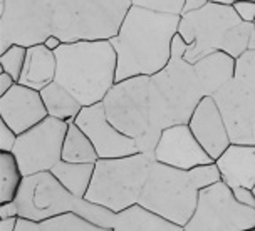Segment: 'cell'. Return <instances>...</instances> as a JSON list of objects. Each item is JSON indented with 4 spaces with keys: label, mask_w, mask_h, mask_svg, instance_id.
Returning <instances> with one entry per match:
<instances>
[{
    "label": "cell",
    "mask_w": 255,
    "mask_h": 231,
    "mask_svg": "<svg viewBox=\"0 0 255 231\" xmlns=\"http://www.w3.org/2000/svg\"><path fill=\"white\" fill-rule=\"evenodd\" d=\"M181 17L131 7L111 44L118 54L116 82L138 76L151 77L171 61V40Z\"/></svg>",
    "instance_id": "1"
},
{
    "label": "cell",
    "mask_w": 255,
    "mask_h": 231,
    "mask_svg": "<svg viewBox=\"0 0 255 231\" xmlns=\"http://www.w3.org/2000/svg\"><path fill=\"white\" fill-rule=\"evenodd\" d=\"M203 97H207V90L195 66L185 59H171L161 72L151 76L149 129L138 143L139 151L153 156L163 131L176 124H188Z\"/></svg>",
    "instance_id": "2"
},
{
    "label": "cell",
    "mask_w": 255,
    "mask_h": 231,
    "mask_svg": "<svg viewBox=\"0 0 255 231\" xmlns=\"http://www.w3.org/2000/svg\"><path fill=\"white\" fill-rule=\"evenodd\" d=\"M220 181L215 162L183 171L154 161L138 206L170 223L186 226L197 211L200 191Z\"/></svg>",
    "instance_id": "3"
},
{
    "label": "cell",
    "mask_w": 255,
    "mask_h": 231,
    "mask_svg": "<svg viewBox=\"0 0 255 231\" xmlns=\"http://www.w3.org/2000/svg\"><path fill=\"white\" fill-rule=\"evenodd\" d=\"M56 59V82L69 90L83 107L103 102L116 84L118 54L111 40L62 44Z\"/></svg>",
    "instance_id": "4"
},
{
    "label": "cell",
    "mask_w": 255,
    "mask_h": 231,
    "mask_svg": "<svg viewBox=\"0 0 255 231\" xmlns=\"http://www.w3.org/2000/svg\"><path fill=\"white\" fill-rule=\"evenodd\" d=\"M19 216L32 221H45L56 216L74 213L103 228H115L118 215L94 205L86 198H77L67 191L51 171L24 178L17 196Z\"/></svg>",
    "instance_id": "5"
},
{
    "label": "cell",
    "mask_w": 255,
    "mask_h": 231,
    "mask_svg": "<svg viewBox=\"0 0 255 231\" xmlns=\"http://www.w3.org/2000/svg\"><path fill=\"white\" fill-rule=\"evenodd\" d=\"M131 7V0H54V35L64 44L111 40Z\"/></svg>",
    "instance_id": "6"
},
{
    "label": "cell",
    "mask_w": 255,
    "mask_h": 231,
    "mask_svg": "<svg viewBox=\"0 0 255 231\" xmlns=\"http://www.w3.org/2000/svg\"><path fill=\"white\" fill-rule=\"evenodd\" d=\"M153 162V156L144 153L118 159H99L86 199L116 215L138 206Z\"/></svg>",
    "instance_id": "7"
},
{
    "label": "cell",
    "mask_w": 255,
    "mask_h": 231,
    "mask_svg": "<svg viewBox=\"0 0 255 231\" xmlns=\"http://www.w3.org/2000/svg\"><path fill=\"white\" fill-rule=\"evenodd\" d=\"M54 35V0H0V54L34 47Z\"/></svg>",
    "instance_id": "8"
},
{
    "label": "cell",
    "mask_w": 255,
    "mask_h": 231,
    "mask_svg": "<svg viewBox=\"0 0 255 231\" xmlns=\"http://www.w3.org/2000/svg\"><path fill=\"white\" fill-rule=\"evenodd\" d=\"M240 17L234 7L222 3H207L197 12L181 15L178 34L188 44L185 61L197 64L200 59L223 51L232 30L240 24Z\"/></svg>",
    "instance_id": "9"
},
{
    "label": "cell",
    "mask_w": 255,
    "mask_h": 231,
    "mask_svg": "<svg viewBox=\"0 0 255 231\" xmlns=\"http://www.w3.org/2000/svg\"><path fill=\"white\" fill-rule=\"evenodd\" d=\"M149 84L148 76L131 77L116 82L103 99L109 122L136 144L149 129Z\"/></svg>",
    "instance_id": "10"
},
{
    "label": "cell",
    "mask_w": 255,
    "mask_h": 231,
    "mask_svg": "<svg viewBox=\"0 0 255 231\" xmlns=\"http://www.w3.org/2000/svg\"><path fill=\"white\" fill-rule=\"evenodd\" d=\"M185 231H242L255 228V210L237 203L223 181L203 188L195 215Z\"/></svg>",
    "instance_id": "11"
},
{
    "label": "cell",
    "mask_w": 255,
    "mask_h": 231,
    "mask_svg": "<svg viewBox=\"0 0 255 231\" xmlns=\"http://www.w3.org/2000/svg\"><path fill=\"white\" fill-rule=\"evenodd\" d=\"M69 122L45 117L27 133L20 134L13 148V156L20 166L22 174L32 176L51 171L59 161H62V148Z\"/></svg>",
    "instance_id": "12"
},
{
    "label": "cell",
    "mask_w": 255,
    "mask_h": 231,
    "mask_svg": "<svg viewBox=\"0 0 255 231\" xmlns=\"http://www.w3.org/2000/svg\"><path fill=\"white\" fill-rule=\"evenodd\" d=\"M74 124L79 126L91 139L99 159H118L141 153L134 139L125 136L109 122L103 102L83 107Z\"/></svg>",
    "instance_id": "13"
},
{
    "label": "cell",
    "mask_w": 255,
    "mask_h": 231,
    "mask_svg": "<svg viewBox=\"0 0 255 231\" xmlns=\"http://www.w3.org/2000/svg\"><path fill=\"white\" fill-rule=\"evenodd\" d=\"M223 121L229 129L232 144L255 146V96L235 79L223 85L215 96Z\"/></svg>",
    "instance_id": "14"
},
{
    "label": "cell",
    "mask_w": 255,
    "mask_h": 231,
    "mask_svg": "<svg viewBox=\"0 0 255 231\" xmlns=\"http://www.w3.org/2000/svg\"><path fill=\"white\" fill-rule=\"evenodd\" d=\"M153 159L183 171L215 162L198 143L188 124H176L163 131L154 148Z\"/></svg>",
    "instance_id": "15"
},
{
    "label": "cell",
    "mask_w": 255,
    "mask_h": 231,
    "mask_svg": "<svg viewBox=\"0 0 255 231\" xmlns=\"http://www.w3.org/2000/svg\"><path fill=\"white\" fill-rule=\"evenodd\" d=\"M49 117L39 90L17 82L5 96L0 97V119L17 134H24Z\"/></svg>",
    "instance_id": "16"
},
{
    "label": "cell",
    "mask_w": 255,
    "mask_h": 231,
    "mask_svg": "<svg viewBox=\"0 0 255 231\" xmlns=\"http://www.w3.org/2000/svg\"><path fill=\"white\" fill-rule=\"evenodd\" d=\"M188 126L213 161H217L232 144L220 107L212 96L202 99V102L198 104V107L191 116Z\"/></svg>",
    "instance_id": "17"
},
{
    "label": "cell",
    "mask_w": 255,
    "mask_h": 231,
    "mask_svg": "<svg viewBox=\"0 0 255 231\" xmlns=\"http://www.w3.org/2000/svg\"><path fill=\"white\" fill-rule=\"evenodd\" d=\"M222 181L232 188H255V146L230 144L215 161Z\"/></svg>",
    "instance_id": "18"
},
{
    "label": "cell",
    "mask_w": 255,
    "mask_h": 231,
    "mask_svg": "<svg viewBox=\"0 0 255 231\" xmlns=\"http://www.w3.org/2000/svg\"><path fill=\"white\" fill-rule=\"evenodd\" d=\"M57 59L56 52L49 51L44 44H37L27 49L25 66L22 71L19 84L34 90H42L49 84L56 82Z\"/></svg>",
    "instance_id": "19"
},
{
    "label": "cell",
    "mask_w": 255,
    "mask_h": 231,
    "mask_svg": "<svg viewBox=\"0 0 255 231\" xmlns=\"http://www.w3.org/2000/svg\"><path fill=\"white\" fill-rule=\"evenodd\" d=\"M193 66L205 90H207V96H215L223 85H227L235 77L237 61L229 54L217 51L210 56L200 59Z\"/></svg>",
    "instance_id": "20"
},
{
    "label": "cell",
    "mask_w": 255,
    "mask_h": 231,
    "mask_svg": "<svg viewBox=\"0 0 255 231\" xmlns=\"http://www.w3.org/2000/svg\"><path fill=\"white\" fill-rule=\"evenodd\" d=\"M96 162H66L59 161L51 169L59 183L77 198H86L94 176Z\"/></svg>",
    "instance_id": "21"
},
{
    "label": "cell",
    "mask_w": 255,
    "mask_h": 231,
    "mask_svg": "<svg viewBox=\"0 0 255 231\" xmlns=\"http://www.w3.org/2000/svg\"><path fill=\"white\" fill-rule=\"evenodd\" d=\"M40 96H42L44 106L49 116L56 117V119L74 122L79 112L83 111V104L57 82L49 84L47 87L40 90Z\"/></svg>",
    "instance_id": "22"
},
{
    "label": "cell",
    "mask_w": 255,
    "mask_h": 231,
    "mask_svg": "<svg viewBox=\"0 0 255 231\" xmlns=\"http://www.w3.org/2000/svg\"><path fill=\"white\" fill-rule=\"evenodd\" d=\"M115 231H185V228L159 218L141 206H133L118 215Z\"/></svg>",
    "instance_id": "23"
},
{
    "label": "cell",
    "mask_w": 255,
    "mask_h": 231,
    "mask_svg": "<svg viewBox=\"0 0 255 231\" xmlns=\"http://www.w3.org/2000/svg\"><path fill=\"white\" fill-rule=\"evenodd\" d=\"M62 161L66 162H98L99 156L94 144L84 134V131L74 122H69L62 148Z\"/></svg>",
    "instance_id": "24"
},
{
    "label": "cell",
    "mask_w": 255,
    "mask_h": 231,
    "mask_svg": "<svg viewBox=\"0 0 255 231\" xmlns=\"http://www.w3.org/2000/svg\"><path fill=\"white\" fill-rule=\"evenodd\" d=\"M24 178L13 153L0 151V203L15 201Z\"/></svg>",
    "instance_id": "25"
},
{
    "label": "cell",
    "mask_w": 255,
    "mask_h": 231,
    "mask_svg": "<svg viewBox=\"0 0 255 231\" xmlns=\"http://www.w3.org/2000/svg\"><path fill=\"white\" fill-rule=\"evenodd\" d=\"M42 231H115V228H103L94 223H91L86 218L74 213L56 216V218L40 221Z\"/></svg>",
    "instance_id": "26"
},
{
    "label": "cell",
    "mask_w": 255,
    "mask_h": 231,
    "mask_svg": "<svg viewBox=\"0 0 255 231\" xmlns=\"http://www.w3.org/2000/svg\"><path fill=\"white\" fill-rule=\"evenodd\" d=\"M25 59H27V47L22 45H12L5 54H0V71L7 72L8 76L13 77L15 82L20 80L22 71L25 66Z\"/></svg>",
    "instance_id": "27"
},
{
    "label": "cell",
    "mask_w": 255,
    "mask_h": 231,
    "mask_svg": "<svg viewBox=\"0 0 255 231\" xmlns=\"http://www.w3.org/2000/svg\"><path fill=\"white\" fill-rule=\"evenodd\" d=\"M186 0H131L133 7L146 8L158 13H170V15H183Z\"/></svg>",
    "instance_id": "28"
},
{
    "label": "cell",
    "mask_w": 255,
    "mask_h": 231,
    "mask_svg": "<svg viewBox=\"0 0 255 231\" xmlns=\"http://www.w3.org/2000/svg\"><path fill=\"white\" fill-rule=\"evenodd\" d=\"M17 139H19V134L0 119V151L12 153L17 144Z\"/></svg>",
    "instance_id": "29"
},
{
    "label": "cell",
    "mask_w": 255,
    "mask_h": 231,
    "mask_svg": "<svg viewBox=\"0 0 255 231\" xmlns=\"http://www.w3.org/2000/svg\"><path fill=\"white\" fill-rule=\"evenodd\" d=\"M235 12L239 13L240 20L247 22V24H254L255 20V2H250V0H245V2H237L235 5Z\"/></svg>",
    "instance_id": "30"
},
{
    "label": "cell",
    "mask_w": 255,
    "mask_h": 231,
    "mask_svg": "<svg viewBox=\"0 0 255 231\" xmlns=\"http://www.w3.org/2000/svg\"><path fill=\"white\" fill-rule=\"evenodd\" d=\"M232 194L237 199V203H240L242 206L254 208L255 210V193L250 188H232Z\"/></svg>",
    "instance_id": "31"
},
{
    "label": "cell",
    "mask_w": 255,
    "mask_h": 231,
    "mask_svg": "<svg viewBox=\"0 0 255 231\" xmlns=\"http://www.w3.org/2000/svg\"><path fill=\"white\" fill-rule=\"evenodd\" d=\"M186 51H188V44L180 34H176L171 40V59H185Z\"/></svg>",
    "instance_id": "32"
},
{
    "label": "cell",
    "mask_w": 255,
    "mask_h": 231,
    "mask_svg": "<svg viewBox=\"0 0 255 231\" xmlns=\"http://www.w3.org/2000/svg\"><path fill=\"white\" fill-rule=\"evenodd\" d=\"M2 218H19V205H17V201L0 203V220Z\"/></svg>",
    "instance_id": "33"
},
{
    "label": "cell",
    "mask_w": 255,
    "mask_h": 231,
    "mask_svg": "<svg viewBox=\"0 0 255 231\" xmlns=\"http://www.w3.org/2000/svg\"><path fill=\"white\" fill-rule=\"evenodd\" d=\"M15 84H17V82L13 80V77H12V76H8L7 72L0 71V97L5 96V94H7L8 90H10Z\"/></svg>",
    "instance_id": "34"
},
{
    "label": "cell",
    "mask_w": 255,
    "mask_h": 231,
    "mask_svg": "<svg viewBox=\"0 0 255 231\" xmlns=\"http://www.w3.org/2000/svg\"><path fill=\"white\" fill-rule=\"evenodd\" d=\"M15 231H42V230H40V223H37V221H32V220H27V218H20V216H19V221H17Z\"/></svg>",
    "instance_id": "35"
},
{
    "label": "cell",
    "mask_w": 255,
    "mask_h": 231,
    "mask_svg": "<svg viewBox=\"0 0 255 231\" xmlns=\"http://www.w3.org/2000/svg\"><path fill=\"white\" fill-rule=\"evenodd\" d=\"M207 3H210V0H186L185 8H183V15H185V13L200 10V8H203Z\"/></svg>",
    "instance_id": "36"
},
{
    "label": "cell",
    "mask_w": 255,
    "mask_h": 231,
    "mask_svg": "<svg viewBox=\"0 0 255 231\" xmlns=\"http://www.w3.org/2000/svg\"><path fill=\"white\" fill-rule=\"evenodd\" d=\"M19 218H2L0 220V231H15Z\"/></svg>",
    "instance_id": "37"
},
{
    "label": "cell",
    "mask_w": 255,
    "mask_h": 231,
    "mask_svg": "<svg viewBox=\"0 0 255 231\" xmlns=\"http://www.w3.org/2000/svg\"><path fill=\"white\" fill-rule=\"evenodd\" d=\"M62 44H64V42L57 37V35H51V37H47V40L44 42L45 47H47L49 51H52V52H56Z\"/></svg>",
    "instance_id": "38"
},
{
    "label": "cell",
    "mask_w": 255,
    "mask_h": 231,
    "mask_svg": "<svg viewBox=\"0 0 255 231\" xmlns=\"http://www.w3.org/2000/svg\"><path fill=\"white\" fill-rule=\"evenodd\" d=\"M213 3H222V5H229V7H234L237 2H245V0H210ZM250 2H255V0H250Z\"/></svg>",
    "instance_id": "39"
},
{
    "label": "cell",
    "mask_w": 255,
    "mask_h": 231,
    "mask_svg": "<svg viewBox=\"0 0 255 231\" xmlns=\"http://www.w3.org/2000/svg\"><path fill=\"white\" fill-rule=\"evenodd\" d=\"M242 231H255V228H245V230H242Z\"/></svg>",
    "instance_id": "40"
},
{
    "label": "cell",
    "mask_w": 255,
    "mask_h": 231,
    "mask_svg": "<svg viewBox=\"0 0 255 231\" xmlns=\"http://www.w3.org/2000/svg\"><path fill=\"white\" fill-rule=\"evenodd\" d=\"M254 25H255V20H254Z\"/></svg>",
    "instance_id": "41"
},
{
    "label": "cell",
    "mask_w": 255,
    "mask_h": 231,
    "mask_svg": "<svg viewBox=\"0 0 255 231\" xmlns=\"http://www.w3.org/2000/svg\"><path fill=\"white\" fill-rule=\"evenodd\" d=\"M254 193H255V188H254Z\"/></svg>",
    "instance_id": "42"
}]
</instances>
